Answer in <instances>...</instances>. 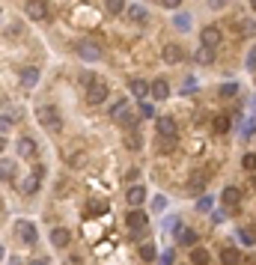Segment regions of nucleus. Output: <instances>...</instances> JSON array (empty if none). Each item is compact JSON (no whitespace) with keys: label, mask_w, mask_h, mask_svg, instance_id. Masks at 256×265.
<instances>
[{"label":"nucleus","mask_w":256,"mask_h":265,"mask_svg":"<svg viewBox=\"0 0 256 265\" xmlns=\"http://www.w3.org/2000/svg\"><path fill=\"white\" fill-rule=\"evenodd\" d=\"M24 12H27V18H33V21H45V18H48V3H45V0H27Z\"/></svg>","instance_id":"obj_7"},{"label":"nucleus","mask_w":256,"mask_h":265,"mask_svg":"<svg viewBox=\"0 0 256 265\" xmlns=\"http://www.w3.org/2000/svg\"><path fill=\"white\" fill-rule=\"evenodd\" d=\"M200 66H212L215 63V48H209V45H203L200 42V48H197V57H194Z\"/></svg>","instance_id":"obj_17"},{"label":"nucleus","mask_w":256,"mask_h":265,"mask_svg":"<svg viewBox=\"0 0 256 265\" xmlns=\"http://www.w3.org/2000/svg\"><path fill=\"white\" fill-rule=\"evenodd\" d=\"M78 54H81L84 60H89V63H95V60L104 57V51H101V45H98L95 39H84V42L78 45Z\"/></svg>","instance_id":"obj_4"},{"label":"nucleus","mask_w":256,"mask_h":265,"mask_svg":"<svg viewBox=\"0 0 256 265\" xmlns=\"http://www.w3.org/2000/svg\"><path fill=\"white\" fill-rule=\"evenodd\" d=\"M21 84H24L27 89H33V87L39 84V69H24V72H21Z\"/></svg>","instance_id":"obj_21"},{"label":"nucleus","mask_w":256,"mask_h":265,"mask_svg":"<svg viewBox=\"0 0 256 265\" xmlns=\"http://www.w3.org/2000/svg\"><path fill=\"white\" fill-rule=\"evenodd\" d=\"M137 176H140V173H137V167H131V170H125V182H128V185H131V182H134Z\"/></svg>","instance_id":"obj_35"},{"label":"nucleus","mask_w":256,"mask_h":265,"mask_svg":"<svg viewBox=\"0 0 256 265\" xmlns=\"http://www.w3.org/2000/svg\"><path fill=\"white\" fill-rule=\"evenodd\" d=\"M66 161H69L72 167H84V164H86V152H81V149H75V152H72V155H69Z\"/></svg>","instance_id":"obj_27"},{"label":"nucleus","mask_w":256,"mask_h":265,"mask_svg":"<svg viewBox=\"0 0 256 265\" xmlns=\"http://www.w3.org/2000/svg\"><path fill=\"white\" fill-rule=\"evenodd\" d=\"M191 263H194V265H206V263H209V254H206L203 248H194V254H191Z\"/></svg>","instance_id":"obj_30"},{"label":"nucleus","mask_w":256,"mask_h":265,"mask_svg":"<svg viewBox=\"0 0 256 265\" xmlns=\"http://www.w3.org/2000/svg\"><path fill=\"white\" fill-rule=\"evenodd\" d=\"M15 236H18L24 245H36V239H39L36 224H30V221H18V224H15Z\"/></svg>","instance_id":"obj_6"},{"label":"nucleus","mask_w":256,"mask_h":265,"mask_svg":"<svg viewBox=\"0 0 256 265\" xmlns=\"http://www.w3.org/2000/svg\"><path fill=\"white\" fill-rule=\"evenodd\" d=\"M254 57H256V51H254Z\"/></svg>","instance_id":"obj_41"},{"label":"nucleus","mask_w":256,"mask_h":265,"mask_svg":"<svg viewBox=\"0 0 256 265\" xmlns=\"http://www.w3.org/2000/svg\"><path fill=\"white\" fill-rule=\"evenodd\" d=\"M107 92H110L107 81L92 78V81L86 84V104H101V101H107Z\"/></svg>","instance_id":"obj_2"},{"label":"nucleus","mask_w":256,"mask_h":265,"mask_svg":"<svg viewBox=\"0 0 256 265\" xmlns=\"http://www.w3.org/2000/svg\"><path fill=\"white\" fill-rule=\"evenodd\" d=\"M125 203H128V209H137V206H143V203H146V188H143V185H128Z\"/></svg>","instance_id":"obj_10"},{"label":"nucleus","mask_w":256,"mask_h":265,"mask_svg":"<svg viewBox=\"0 0 256 265\" xmlns=\"http://www.w3.org/2000/svg\"><path fill=\"white\" fill-rule=\"evenodd\" d=\"M242 167L245 170H256V155H245L242 158Z\"/></svg>","instance_id":"obj_33"},{"label":"nucleus","mask_w":256,"mask_h":265,"mask_svg":"<svg viewBox=\"0 0 256 265\" xmlns=\"http://www.w3.org/2000/svg\"><path fill=\"white\" fill-rule=\"evenodd\" d=\"M125 146H128V149H140V146H143V140H140V134H137V131H131V134H125Z\"/></svg>","instance_id":"obj_31"},{"label":"nucleus","mask_w":256,"mask_h":265,"mask_svg":"<svg viewBox=\"0 0 256 265\" xmlns=\"http://www.w3.org/2000/svg\"><path fill=\"white\" fill-rule=\"evenodd\" d=\"M155 128H158V134L179 137V125H176V119H173V116H161V119H155Z\"/></svg>","instance_id":"obj_14"},{"label":"nucleus","mask_w":256,"mask_h":265,"mask_svg":"<svg viewBox=\"0 0 256 265\" xmlns=\"http://www.w3.org/2000/svg\"><path fill=\"white\" fill-rule=\"evenodd\" d=\"M212 128H215L218 134H227V131H230V116H224V113H218V116L212 119Z\"/></svg>","instance_id":"obj_23"},{"label":"nucleus","mask_w":256,"mask_h":265,"mask_svg":"<svg viewBox=\"0 0 256 265\" xmlns=\"http://www.w3.org/2000/svg\"><path fill=\"white\" fill-rule=\"evenodd\" d=\"M188 188H191L194 194H200V191L206 188V176H203V173H194V176H191V182H188Z\"/></svg>","instance_id":"obj_26"},{"label":"nucleus","mask_w":256,"mask_h":265,"mask_svg":"<svg viewBox=\"0 0 256 265\" xmlns=\"http://www.w3.org/2000/svg\"><path fill=\"white\" fill-rule=\"evenodd\" d=\"M18 155L27 158V161H33V158L39 155V143H36L33 137H21V140H18Z\"/></svg>","instance_id":"obj_12"},{"label":"nucleus","mask_w":256,"mask_h":265,"mask_svg":"<svg viewBox=\"0 0 256 265\" xmlns=\"http://www.w3.org/2000/svg\"><path fill=\"white\" fill-rule=\"evenodd\" d=\"M128 21H137V24H146V21H149V12H146L143 6H131V9H128Z\"/></svg>","instance_id":"obj_22"},{"label":"nucleus","mask_w":256,"mask_h":265,"mask_svg":"<svg viewBox=\"0 0 256 265\" xmlns=\"http://www.w3.org/2000/svg\"><path fill=\"white\" fill-rule=\"evenodd\" d=\"M221 39H224V33H221V27H215V24L203 27V33H200V42H203V45H209V48H218V45H221Z\"/></svg>","instance_id":"obj_8"},{"label":"nucleus","mask_w":256,"mask_h":265,"mask_svg":"<svg viewBox=\"0 0 256 265\" xmlns=\"http://www.w3.org/2000/svg\"><path fill=\"white\" fill-rule=\"evenodd\" d=\"M221 263H242L239 248H224V251H221Z\"/></svg>","instance_id":"obj_25"},{"label":"nucleus","mask_w":256,"mask_h":265,"mask_svg":"<svg viewBox=\"0 0 256 265\" xmlns=\"http://www.w3.org/2000/svg\"><path fill=\"white\" fill-rule=\"evenodd\" d=\"M36 119H39V125L48 128V131H60V128H63L60 110H57L54 104H39V107H36Z\"/></svg>","instance_id":"obj_1"},{"label":"nucleus","mask_w":256,"mask_h":265,"mask_svg":"<svg viewBox=\"0 0 256 265\" xmlns=\"http://www.w3.org/2000/svg\"><path fill=\"white\" fill-rule=\"evenodd\" d=\"M95 215H107V203H104V200H92V203L84 209V218H95Z\"/></svg>","instance_id":"obj_20"},{"label":"nucleus","mask_w":256,"mask_h":265,"mask_svg":"<svg viewBox=\"0 0 256 265\" xmlns=\"http://www.w3.org/2000/svg\"><path fill=\"white\" fill-rule=\"evenodd\" d=\"M209 3H212L215 9H224V3H227V0H209Z\"/></svg>","instance_id":"obj_38"},{"label":"nucleus","mask_w":256,"mask_h":265,"mask_svg":"<svg viewBox=\"0 0 256 265\" xmlns=\"http://www.w3.org/2000/svg\"><path fill=\"white\" fill-rule=\"evenodd\" d=\"M161 57H164V63H170V66H176V63H182L185 60V51H182V45H164L161 48Z\"/></svg>","instance_id":"obj_11"},{"label":"nucleus","mask_w":256,"mask_h":265,"mask_svg":"<svg viewBox=\"0 0 256 265\" xmlns=\"http://www.w3.org/2000/svg\"><path fill=\"white\" fill-rule=\"evenodd\" d=\"M176 146H179V137H167V134H158V143H155V149H158L161 155H170V152H176Z\"/></svg>","instance_id":"obj_15"},{"label":"nucleus","mask_w":256,"mask_h":265,"mask_svg":"<svg viewBox=\"0 0 256 265\" xmlns=\"http://www.w3.org/2000/svg\"><path fill=\"white\" fill-rule=\"evenodd\" d=\"M239 200H242V191H239V188H233V185H227V188H224V194H221V203H224L227 209H236V206H239Z\"/></svg>","instance_id":"obj_16"},{"label":"nucleus","mask_w":256,"mask_h":265,"mask_svg":"<svg viewBox=\"0 0 256 265\" xmlns=\"http://www.w3.org/2000/svg\"><path fill=\"white\" fill-rule=\"evenodd\" d=\"M69 242H72L69 230H63V227L51 230V245H54V248H69Z\"/></svg>","instance_id":"obj_18"},{"label":"nucleus","mask_w":256,"mask_h":265,"mask_svg":"<svg viewBox=\"0 0 256 265\" xmlns=\"http://www.w3.org/2000/svg\"><path fill=\"white\" fill-rule=\"evenodd\" d=\"M110 119L113 122H125L128 128H134V116H131V104L128 101H116L110 107Z\"/></svg>","instance_id":"obj_5"},{"label":"nucleus","mask_w":256,"mask_h":265,"mask_svg":"<svg viewBox=\"0 0 256 265\" xmlns=\"http://www.w3.org/2000/svg\"><path fill=\"white\" fill-rule=\"evenodd\" d=\"M176 239H179V242H182V245H194V242H197V236H194V233H191V230H182V227H179V230H176Z\"/></svg>","instance_id":"obj_29"},{"label":"nucleus","mask_w":256,"mask_h":265,"mask_svg":"<svg viewBox=\"0 0 256 265\" xmlns=\"http://www.w3.org/2000/svg\"><path fill=\"white\" fill-rule=\"evenodd\" d=\"M209 206H212V200H209V197H203V200L197 203V209H200V212H209Z\"/></svg>","instance_id":"obj_37"},{"label":"nucleus","mask_w":256,"mask_h":265,"mask_svg":"<svg viewBox=\"0 0 256 265\" xmlns=\"http://www.w3.org/2000/svg\"><path fill=\"white\" fill-rule=\"evenodd\" d=\"M104 9H107V15H119L125 9V0H104Z\"/></svg>","instance_id":"obj_28"},{"label":"nucleus","mask_w":256,"mask_h":265,"mask_svg":"<svg viewBox=\"0 0 256 265\" xmlns=\"http://www.w3.org/2000/svg\"><path fill=\"white\" fill-rule=\"evenodd\" d=\"M125 224H128V230H131L134 236H143V233H146V227H149V218H146V215L140 212V206H137V209H131V212H128Z\"/></svg>","instance_id":"obj_3"},{"label":"nucleus","mask_w":256,"mask_h":265,"mask_svg":"<svg viewBox=\"0 0 256 265\" xmlns=\"http://www.w3.org/2000/svg\"><path fill=\"white\" fill-rule=\"evenodd\" d=\"M128 89H131L134 98H146V95H152V84H146L143 78H131V81H128Z\"/></svg>","instance_id":"obj_13"},{"label":"nucleus","mask_w":256,"mask_h":265,"mask_svg":"<svg viewBox=\"0 0 256 265\" xmlns=\"http://www.w3.org/2000/svg\"><path fill=\"white\" fill-rule=\"evenodd\" d=\"M218 92H221V95L227 98V95H236V92H239V87H236V84H224V87H221Z\"/></svg>","instance_id":"obj_32"},{"label":"nucleus","mask_w":256,"mask_h":265,"mask_svg":"<svg viewBox=\"0 0 256 265\" xmlns=\"http://www.w3.org/2000/svg\"><path fill=\"white\" fill-rule=\"evenodd\" d=\"M152 95H155L158 101H164V98L170 95V84H167L164 78H155V84H152Z\"/></svg>","instance_id":"obj_19"},{"label":"nucleus","mask_w":256,"mask_h":265,"mask_svg":"<svg viewBox=\"0 0 256 265\" xmlns=\"http://www.w3.org/2000/svg\"><path fill=\"white\" fill-rule=\"evenodd\" d=\"M42 176H45V167H36V170L21 182V191H24V194H36L39 185H42Z\"/></svg>","instance_id":"obj_9"},{"label":"nucleus","mask_w":256,"mask_h":265,"mask_svg":"<svg viewBox=\"0 0 256 265\" xmlns=\"http://www.w3.org/2000/svg\"><path fill=\"white\" fill-rule=\"evenodd\" d=\"M3 179H6V182H9V179H12V164H9V161H6V158H3Z\"/></svg>","instance_id":"obj_34"},{"label":"nucleus","mask_w":256,"mask_h":265,"mask_svg":"<svg viewBox=\"0 0 256 265\" xmlns=\"http://www.w3.org/2000/svg\"><path fill=\"white\" fill-rule=\"evenodd\" d=\"M251 6H254V12H256V0H251Z\"/></svg>","instance_id":"obj_39"},{"label":"nucleus","mask_w":256,"mask_h":265,"mask_svg":"<svg viewBox=\"0 0 256 265\" xmlns=\"http://www.w3.org/2000/svg\"><path fill=\"white\" fill-rule=\"evenodd\" d=\"M155 257H158V248H155V245H149V242L140 245V260H143V263H152Z\"/></svg>","instance_id":"obj_24"},{"label":"nucleus","mask_w":256,"mask_h":265,"mask_svg":"<svg viewBox=\"0 0 256 265\" xmlns=\"http://www.w3.org/2000/svg\"><path fill=\"white\" fill-rule=\"evenodd\" d=\"M254 188H256V179H254Z\"/></svg>","instance_id":"obj_40"},{"label":"nucleus","mask_w":256,"mask_h":265,"mask_svg":"<svg viewBox=\"0 0 256 265\" xmlns=\"http://www.w3.org/2000/svg\"><path fill=\"white\" fill-rule=\"evenodd\" d=\"M161 6H164V9H179L182 0H161Z\"/></svg>","instance_id":"obj_36"}]
</instances>
